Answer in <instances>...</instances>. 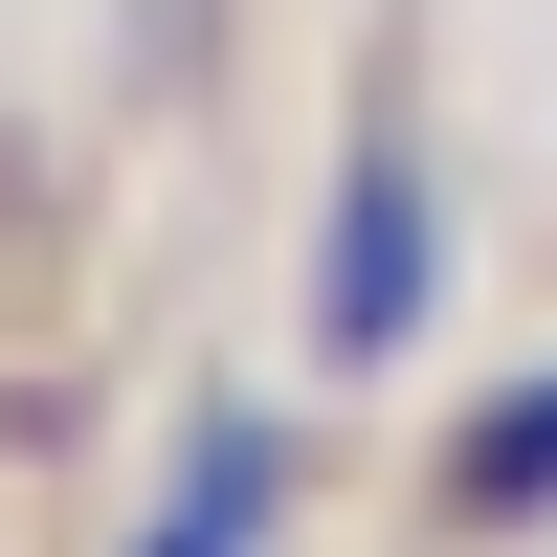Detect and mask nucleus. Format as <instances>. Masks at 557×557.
I'll use <instances>...</instances> for the list:
<instances>
[{"mask_svg": "<svg viewBox=\"0 0 557 557\" xmlns=\"http://www.w3.org/2000/svg\"><path fill=\"white\" fill-rule=\"evenodd\" d=\"M424 312H446V201H424V157H401V134H357L335 223H312V357H335V380H380Z\"/></svg>", "mask_w": 557, "mask_h": 557, "instance_id": "f257e3e1", "label": "nucleus"}, {"mask_svg": "<svg viewBox=\"0 0 557 557\" xmlns=\"http://www.w3.org/2000/svg\"><path fill=\"white\" fill-rule=\"evenodd\" d=\"M268 491H290V446H268V424H201V469H178V513L134 557H268Z\"/></svg>", "mask_w": 557, "mask_h": 557, "instance_id": "7ed1b4c3", "label": "nucleus"}, {"mask_svg": "<svg viewBox=\"0 0 557 557\" xmlns=\"http://www.w3.org/2000/svg\"><path fill=\"white\" fill-rule=\"evenodd\" d=\"M446 535H535L557 513V380H491L469 424H446V491H424Z\"/></svg>", "mask_w": 557, "mask_h": 557, "instance_id": "f03ea898", "label": "nucleus"}]
</instances>
